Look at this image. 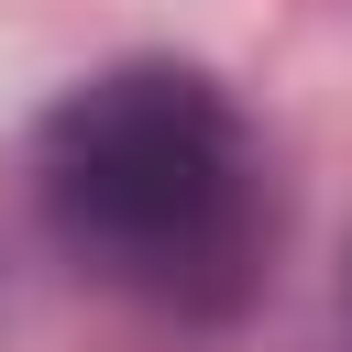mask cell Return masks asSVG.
Wrapping results in <instances>:
<instances>
[{"label":"cell","instance_id":"1","mask_svg":"<svg viewBox=\"0 0 352 352\" xmlns=\"http://www.w3.org/2000/svg\"><path fill=\"white\" fill-rule=\"evenodd\" d=\"M33 187L55 242L143 308L220 319L264 275V231H275L264 154H253V121L198 66L143 55L66 88L33 132Z\"/></svg>","mask_w":352,"mask_h":352}]
</instances>
